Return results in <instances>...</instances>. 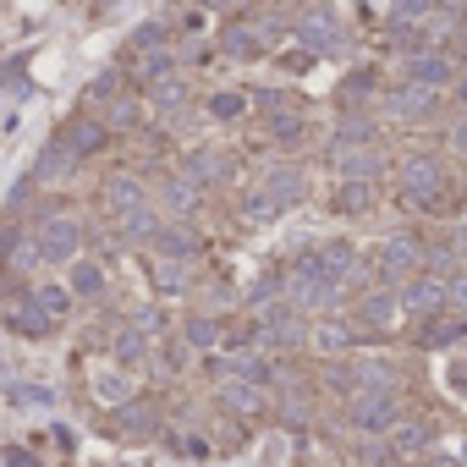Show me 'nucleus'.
<instances>
[{
	"mask_svg": "<svg viewBox=\"0 0 467 467\" xmlns=\"http://www.w3.org/2000/svg\"><path fill=\"white\" fill-rule=\"evenodd\" d=\"M440 160H429V154H412V160H401V192L407 198H418L423 209H440Z\"/></svg>",
	"mask_w": 467,
	"mask_h": 467,
	"instance_id": "1",
	"label": "nucleus"
},
{
	"mask_svg": "<svg viewBox=\"0 0 467 467\" xmlns=\"http://www.w3.org/2000/svg\"><path fill=\"white\" fill-rule=\"evenodd\" d=\"M286 292H292V308H297V314H303V308H330V297H336V286L314 270V259H297V265H292Z\"/></svg>",
	"mask_w": 467,
	"mask_h": 467,
	"instance_id": "2",
	"label": "nucleus"
},
{
	"mask_svg": "<svg viewBox=\"0 0 467 467\" xmlns=\"http://www.w3.org/2000/svg\"><path fill=\"white\" fill-rule=\"evenodd\" d=\"M303 198V176L292 171V165H275L270 176H265V192L254 198V220H265V214H281L286 203H297Z\"/></svg>",
	"mask_w": 467,
	"mask_h": 467,
	"instance_id": "3",
	"label": "nucleus"
},
{
	"mask_svg": "<svg viewBox=\"0 0 467 467\" xmlns=\"http://www.w3.org/2000/svg\"><path fill=\"white\" fill-rule=\"evenodd\" d=\"M78 243H83L78 220L56 214V220H45V225H39V243H34V248H39V259H61V265L72 259V265H78Z\"/></svg>",
	"mask_w": 467,
	"mask_h": 467,
	"instance_id": "4",
	"label": "nucleus"
},
{
	"mask_svg": "<svg viewBox=\"0 0 467 467\" xmlns=\"http://www.w3.org/2000/svg\"><path fill=\"white\" fill-rule=\"evenodd\" d=\"M352 423L363 434H385L401 423V407H396V396H352Z\"/></svg>",
	"mask_w": 467,
	"mask_h": 467,
	"instance_id": "5",
	"label": "nucleus"
},
{
	"mask_svg": "<svg viewBox=\"0 0 467 467\" xmlns=\"http://www.w3.org/2000/svg\"><path fill=\"white\" fill-rule=\"evenodd\" d=\"M308 259H314V270H319L336 292L358 281V254H352L347 243H325V248H319V254H308Z\"/></svg>",
	"mask_w": 467,
	"mask_h": 467,
	"instance_id": "6",
	"label": "nucleus"
},
{
	"mask_svg": "<svg viewBox=\"0 0 467 467\" xmlns=\"http://www.w3.org/2000/svg\"><path fill=\"white\" fill-rule=\"evenodd\" d=\"M297 39H303L314 56H336V50H341V28H336L330 12H303V17H297Z\"/></svg>",
	"mask_w": 467,
	"mask_h": 467,
	"instance_id": "7",
	"label": "nucleus"
},
{
	"mask_svg": "<svg viewBox=\"0 0 467 467\" xmlns=\"http://www.w3.org/2000/svg\"><path fill=\"white\" fill-rule=\"evenodd\" d=\"M418 265H423V248H418L412 237H390V243L379 248V275H385V281H407Z\"/></svg>",
	"mask_w": 467,
	"mask_h": 467,
	"instance_id": "8",
	"label": "nucleus"
},
{
	"mask_svg": "<svg viewBox=\"0 0 467 467\" xmlns=\"http://www.w3.org/2000/svg\"><path fill=\"white\" fill-rule=\"evenodd\" d=\"M225 379H231V385H254V390H265V385L275 379V368H270L259 352H231V358H225Z\"/></svg>",
	"mask_w": 467,
	"mask_h": 467,
	"instance_id": "9",
	"label": "nucleus"
},
{
	"mask_svg": "<svg viewBox=\"0 0 467 467\" xmlns=\"http://www.w3.org/2000/svg\"><path fill=\"white\" fill-rule=\"evenodd\" d=\"M407 83H418V88L440 94V88L451 83V61H445L440 50H423V56H412V61H407Z\"/></svg>",
	"mask_w": 467,
	"mask_h": 467,
	"instance_id": "10",
	"label": "nucleus"
},
{
	"mask_svg": "<svg viewBox=\"0 0 467 467\" xmlns=\"http://www.w3.org/2000/svg\"><path fill=\"white\" fill-rule=\"evenodd\" d=\"M330 160H336V171H341L347 182H374L379 165H385L374 149H341V143H330Z\"/></svg>",
	"mask_w": 467,
	"mask_h": 467,
	"instance_id": "11",
	"label": "nucleus"
},
{
	"mask_svg": "<svg viewBox=\"0 0 467 467\" xmlns=\"http://www.w3.org/2000/svg\"><path fill=\"white\" fill-rule=\"evenodd\" d=\"M352 385H358V396H390L396 374H390V363H379V358H358V363H352Z\"/></svg>",
	"mask_w": 467,
	"mask_h": 467,
	"instance_id": "12",
	"label": "nucleus"
},
{
	"mask_svg": "<svg viewBox=\"0 0 467 467\" xmlns=\"http://www.w3.org/2000/svg\"><path fill=\"white\" fill-rule=\"evenodd\" d=\"M99 143H105V127H99L94 116H88V121H72V127L56 138V149H61V154H72V160H78V154H94Z\"/></svg>",
	"mask_w": 467,
	"mask_h": 467,
	"instance_id": "13",
	"label": "nucleus"
},
{
	"mask_svg": "<svg viewBox=\"0 0 467 467\" xmlns=\"http://www.w3.org/2000/svg\"><path fill=\"white\" fill-rule=\"evenodd\" d=\"M396 303L407 314H434V308H445V281H412L396 292Z\"/></svg>",
	"mask_w": 467,
	"mask_h": 467,
	"instance_id": "14",
	"label": "nucleus"
},
{
	"mask_svg": "<svg viewBox=\"0 0 467 467\" xmlns=\"http://www.w3.org/2000/svg\"><path fill=\"white\" fill-rule=\"evenodd\" d=\"M434 99H440V94H429V88H418V83H401V88L385 94V110H390V116H423V110H434Z\"/></svg>",
	"mask_w": 467,
	"mask_h": 467,
	"instance_id": "15",
	"label": "nucleus"
},
{
	"mask_svg": "<svg viewBox=\"0 0 467 467\" xmlns=\"http://www.w3.org/2000/svg\"><path fill=\"white\" fill-rule=\"evenodd\" d=\"M254 347H259V358H270V352H292V347H303V325H297V319H292V325H259Z\"/></svg>",
	"mask_w": 467,
	"mask_h": 467,
	"instance_id": "16",
	"label": "nucleus"
},
{
	"mask_svg": "<svg viewBox=\"0 0 467 467\" xmlns=\"http://www.w3.org/2000/svg\"><path fill=\"white\" fill-rule=\"evenodd\" d=\"M28 308H34L45 325H50V319H67V314H72V292H67V286H34Z\"/></svg>",
	"mask_w": 467,
	"mask_h": 467,
	"instance_id": "17",
	"label": "nucleus"
},
{
	"mask_svg": "<svg viewBox=\"0 0 467 467\" xmlns=\"http://www.w3.org/2000/svg\"><path fill=\"white\" fill-rule=\"evenodd\" d=\"M105 203L116 214H132V209H143V187L132 176H105Z\"/></svg>",
	"mask_w": 467,
	"mask_h": 467,
	"instance_id": "18",
	"label": "nucleus"
},
{
	"mask_svg": "<svg viewBox=\"0 0 467 467\" xmlns=\"http://www.w3.org/2000/svg\"><path fill=\"white\" fill-rule=\"evenodd\" d=\"M429 445H434V423H423V418L418 423H396V451L401 456H423Z\"/></svg>",
	"mask_w": 467,
	"mask_h": 467,
	"instance_id": "19",
	"label": "nucleus"
},
{
	"mask_svg": "<svg viewBox=\"0 0 467 467\" xmlns=\"http://www.w3.org/2000/svg\"><path fill=\"white\" fill-rule=\"evenodd\" d=\"M160 259H171V265H187L192 254H198V237H192V231H160Z\"/></svg>",
	"mask_w": 467,
	"mask_h": 467,
	"instance_id": "20",
	"label": "nucleus"
},
{
	"mask_svg": "<svg viewBox=\"0 0 467 467\" xmlns=\"http://www.w3.org/2000/svg\"><path fill=\"white\" fill-rule=\"evenodd\" d=\"M149 94H154V105H160V110H182V105H187V83H182V72L160 78V83H154Z\"/></svg>",
	"mask_w": 467,
	"mask_h": 467,
	"instance_id": "21",
	"label": "nucleus"
},
{
	"mask_svg": "<svg viewBox=\"0 0 467 467\" xmlns=\"http://www.w3.org/2000/svg\"><path fill=\"white\" fill-rule=\"evenodd\" d=\"M314 347H319V352H347V347H352V325H341V319L319 325V330H314Z\"/></svg>",
	"mask_w": 467,
	"mask_h": 467,
	"instance_id": "22",
	"label": "nucleus"
},
{
	"mask_svg": "<svg viewBox=\"0 0 467 467\" xmlns=\"http://www.w3.org/2000/svg\"><path fill=\"white\" fill-rule=\"evenodd\" d=\"M171 72H176V67H171V56H165V50H143V56H138V78H143L149 88H154L160 78H171Z\"/></svg>",
	"mask_w": 467,
	"mask_h": 467,
	"instance_id": "23",
	"label": "nucleus"
},
{
	"mask_svg": "<svg viewBox=\"0 0 467 467\" xmlns=\"http://www.w3.org/2000/svg\"><path fill=\"white\" fill-rule=\"evenodd\" d=\"M121 231H127L132 243H143V237H160V225H154L149 203H143V209H132V214H121Z\"/></svg>",
	"mask_w": 467,
	"mask_h": 467,
	"instance_id": "24",
	"label": "nucleus"
},
{
	"mask_svg": "<svg viewBox=\"0 0 467 467\" xmlns=\"http://www.w3.org/2000/svg\"><path fill=\"white\" fill-rule=\"evenodd\" d=\"M270 138H275V143H297V138H303V116H297V110H275V116H270Z\"/></svg>",
	"mask_w": 467,
	"mask_h": 467,
	"instance_id": "25",
	"label": "nucleus"
},
{
	"mask_svg": "<svg viewBox=\"0 0 467 467\" xmlns=\"http://www.w3.org/2000/svg\"><path fill=\"white\" fill-rule=\"evenodd\" d=\"M187 171H192V176H187V182H192V187H198V182H214V176H220V171H225V160H220V154H214V149H198V154H192V165H187Z\"/></svg>",
	"mask_w": 467,
	"mask_h": 467,
	"instance_id": "26",
	"label": "nucleus"
},
{
	"mask_svg": "<svg viewBox=\"0 0 467 467\" xmlns=\"http://www.w3.org/2000/svg\"><path fill=\"white\" fill-rule=\"evenodd\" d=\"M99 286H105V275H99L88 259H78V265H72V286H67V292H78V297H94Z\"/></svg>",
	"mask_w": 467,
	"mask_h": 467,
	"instance_id": "27",
	"label": "nucleus"
},
{
	"mask_svg": "<svg viewBox=\"0 0 467 467\" xmlns=\"http://www.w3.org/2000/svg\"><path fill=\"white\" fill-rule=\"evenodd\" d=\"M341 209H347V214L374 209V187H368V182H347V187H341Z\"/></svg>",
	"mask_w": 467,
	"mask_h": 467,
	"instance_id": "28",
	"label": "nucleus"
},
{
	"mask_svg": "<svg viewBox=\"0 0 467 467\" xmlns=\"http://www.w3.org/2000/svg\"><path fill=\"white\" fill-rule=\"evenodd\" d=\"M225 401L237 407V412H259V407H265V396H259L254 385H231V379H225Z\"/></svg>",
	"mask_w": 467,
	"mask_h": 467,
	"instance_id": "29",
	"label": "nucleus"
},
{
	"mask_svg": "<svg viewBox=\"0 0 467 467\" xmlns=\"http://www.w3.org/2000/svg\"><path fill=\"white\" fill-rule=\"evenodd\" d=\"M72 171V154H61V149H45V160L34 165V176L39 182H50V176H67Z\"/></svg>",
	"mask_w": 467,
	"mask_h": 467,
	"instance_id": "30",
	"label": "nucleus"
},
{
	"mask_svg": "<svg viewBox=\"0 0 467 467\" xmlns=\"http://www.w3.org/2000/svg\"><path fill=\"white\" fill-rule=\"evenodd\" d=\"M390 314H396V297H385V292L363 297V319H368V325H390Z\"/></svg>",
	"mask_w": 467,
	"mask_h": 467,
	"instance_id": "31",
	"label": "nucleus"
},
{
	"mask_svg": "<svg viewBox=\"0 0 467 467\" xmlns=\"http://www.w3.org/2000/svg\"><path fill=\"white\" fill-rule=\"evenodd\" d=\"M225 50H231V56H259V39H254L248 28H225Z\"/></svg>",
	"mask_w": 467,
	"mask_h": 467,
	"instance_id": "32",
	"label": "nucleus"
},
{
	"mask_svg": "<svg viewBox=\"0 0 467 467\" xmlns=\"http://www.w3.org/2000/svg\"><path fill=\"white\" fill-rule=\"evenodd\" d=\"M165 203H171V209H192V203H198V187H192V182H171V187H165Z\"/></svg>",
	"mask_w": 467,
	"mask_h": 467,
	"instance_id": "33",
	"label": "nucleus"
},
{
	"mask_svg": "<svg viewBox=\"0 0 467 467\" xmlns=\"http://www.w3.org/2000/svg\"><path fill=\"white\" fill-rule=\"evenodd\" d=\"M154 281H160V292H182V281H187V275H182V265L160 259V265H154Z\"/></svg>",
	"mask_w": 467,
	"mask_h": 467,
	"instance_id": "34",
	"label": "nucleus"
},
{
	"mask_svg": "<svg viewBox=\"0 0 467 467\" xmlns=\"http://www.w3.org/2000/svg\"><path fill=\"white\" fill-rule=\"evenodd\" d=\"M121 429H127V434H149V429H154V412H149V407H127V412H121Z\"/></svg>",
	"mask_w": 467,
	"mask_h": 467,
	"instance_id": "35",
	"label": "nucleus"
},
{
	"mask_svg": "<svg viewBox=\"0 0 467 467\" xmlns=\"http://www.w3.org/2000/svg\"><path fill=\"white\" fill-rule=\"evenodd\" d=\"M243 94H214V105H209V116H220V121H231V116H243Z\"/></svg>",
	"mask_w": 467,
	"mask_h": 467,
	"instance_id": "36",
	"label": "nucleus"
},
{
	"mask_svg": "<svg viewBox=\"0 0 467 467\" xmlns=\"http://www.w3.org/2000/svg\"><path fill=\"white\" fill-rule=\"evenodd\" d=\"M12 325H17V330H28V336H45V330H50V325H45L28 303H23V308H12Z\"/></svg>",
	"mask_w": 467,
	"mask_h": 467,
	"instance_id": "37",
	"label": "nucleus"
},
{
	"mask_svg": "<svg viewBox=\"0 0 467 467\" xmlns=\"http://www.w3.org/2000/svg\"><path fill=\"white\" fill-rule=\"evenodd\" d=\"M99 396H105V401H116V407H121V401H127V396H132V385H127V379H121V374H105V379H99Z\"/></svg>",
	"mask_w": 467,
	"mask_h": 467,
	"instance_id": "38",
	"label": "nucleus"
},
{
	"mask_svg": "<svg viewBox=\"0 0 467 467\" xmlns=\"http://www.w3.org/2000/svg\"><path fill=\"white\" fill-rule=\"evenodd\" d=\"M160 45H165V28H160V23L138 28V39H132V50H160Z\"/></svg>",
	"mask_w": 467,
	"mask_h": 467,
	"instance_id": "39",
	"label": "nucleus"
},
{
	"mask_svg": "<svg viewBox=\"0 0 467 467\" xmlns=\"http://www.w3.org/2000/svg\"><path fill=\"white\" fill-rule=\"evenodd\" d=\"M187 336H192V347H214V325H209V319H192Z\"/></svg>",
	"mask_w": 467,
	"mask_h": 467,
	"instance_id": "40",
	"label": "nucleus"
},
{
	"mask_svg": "<svg viewBox=\"0 0 467 467\" xmlns=\"http://www.w3.org/2000/svg\"><path fill=\"white\" fill-rule=\"evenodd\" d=\"M445 303H451V308H462V314H467V275H456V281H451V286H445Z\"/></svg>",
	"mask_w": 467,
	"mask_h": 467,
	"instance_id": "41",
	"label": "nucleus"
},
{
	"mask_svg": "<svg viewBox=\"0 0 467 467\" xmlns=\"http://www.w3.org/2000/svg\"><path fill=\"white\" fill-rule=\"evenodd\" d=\"M132 358H143V336H138V330L121 336V363H132Z\"/></svg>",
	"mask_w": 467,
	"mask_h": 467,
	"instance_id": "42",
	"label": "nucleus"
},
{
	"mask_svg": "<svg viewBox=\"0 0 467 467\" xmlns=\"http://www.w3.org/2000/svg\"><path fill=\"white\" fill-rule=\"evenodd\" d=\"M110 121H116V127H132V121H138V110H132L127 99H116V105H110Z\"/></svg>",
	"mask_w": 467,
	"mask_h": 467,
	"instance_id": "43",
	"label": "nucleus"
},
{
	"mask_svg": "<svg viewBox=\"0 0 467 467\" xmlns=\"http://www.w3.org/2000/svg\"><path fill=\"white\" fill-rule=\"evenodd\" d=\"M12 396H17V401H45V407H50V401H56V396H50V390H34V385H17V390H12Z\"/></svg>",
	"mask_w": 467,
	"mask_h": 467,
	"instance_id": "44",
	"label": "nucleus"
},
{
	"mask_svg": "<svg viewBox=\"0 0 467 467\" xmlns=\"http://www.w3.org/2000/svg\"><path fill=\"white\" fill-rule=\"evenodd\" d=\"M429 265H434V270H451V265H456V254H451V248H434V254H429Z\"/></svg>",
	"mask_w": 467,
	"mask_h": 467,
	"instance_id": "45",
	"label": "nucleus"
},
{
	"mask_svg": "<svg viewBox=\"0 0 467 467\" xmlns=\"http://www.w3.org/2000/svg\"><path fill=\"white\" fill-rule=\"evenodd\" d=\"M451 149H456V154L467 160V121H456V132H451Z\"/></svg>",
	"mask_w": 467,
	"mask_h": 467,
	"instance_id": "46",
	"label": "nucleus"
},
{
	"mask_svg": "<svg viewBox=\"0 0 467 467\" xmlns=\"http://www.w3.org/2000/svg\"><path fill=\"white\" fill-rule=\"evenodd\" d=\"M6 462H12V467H39V462H34V456H28V451H12V456H6Z\"/></svg>",
	"mask_w": 467,
	"mask_h": 467,
	"instance_id": "47",
	"label": "nucleus"
},
{
	"mask_svg": "<svg viewBox=\"0 0 467 467\" xmlns=\"http://www.w3.org/2000/svg\"><path fill=\"white\" fill-rule=\"evenodd\" d=\"M451 379H456V396H467V368H456Z\"/></svg>",
	"mask_w": 467,
	"mask_h": 467,
	"instance_id": "48",
	"label": "nucleus"
},
{
	"mask_svg": "<svg viewBox=\"0 0 467 467\" xmlns=\"http://www.w3.org/2000/svg\"><path fill=\"white\" fill-rule=\"evenodd\" d=\"M462 254H467V243H462Z\"/></svg>",
	"mask_w": 467,
	"mask_h": 467,
	"instance_id": "49",
	"label": "nucleus"
},
{
	"mask_svg": "<svg viewBox=\"0 0 467 467\" xmlns=\"http://www.w3.org/2000/svg\"><path fill=\"white\" fill-rule=\"evenodd\" d=\"M462 456H467V451H462Z\"/></svg>",
	"mask_w": 467,
	"mask_h": 467,
	"instance_id": "50",
	"label": "nucleus"
}]
</instances>
